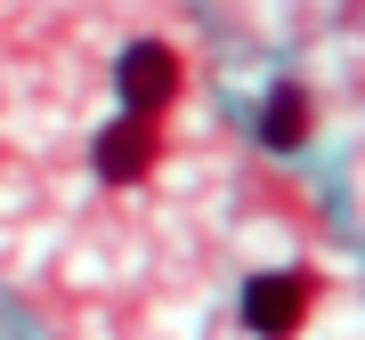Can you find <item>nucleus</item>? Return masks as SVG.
I'll use <instances>...</instances> for the list:
<instances>
[{
	"label": "nucleus",
	"instance_id": "obj_1",
	"mask_svg": "<svg viewBox=\"0 0 365 340\" xmlns=\"http://www.w3.org/2000/svg\"><path fill=\"white\" fill-rule=\"evenodd\" d=\"M179 81H187V65H179V49H170V41H130V49H122V65H114L122 114H138V122H155L163 105L179 97Z\"/></svg>",
	"mask_w": 365,
	"mask_h": 340
},
{
	"label": "nucleus",
	"instance_id": "obj_2",
	"mask_svg": "<svg viewBox=\"0 0 365 340\" xmlns=\"http://www.w3.org/2000/svg\"><path fill=\"white\" fill-rule=\"evenodd\" d=\"M309 308H317V284L300 267H268V275L244 284V324L260 340H292L300 324H309Z\"/></svg>",
	"mask_w": 365,
	"mask_h": 340
},
{
	"label": "nucleus",
	"instance_id": "obj_3",
	"mask_svg": "<svg viewBox=\"0 0 365 340\" xmlns=\"http://www.w3.org/2000/svg\"><path fill=\"white\" fill-rule=\"evenodd\" d=\"M146 162H155V122H138V114L106 122V138H98V179L122 186V179H138Z\"/></svg>",
	"mask_w": 365,
	"mask_h": 340
},
{
	"label": "nucleus",
	"instance_id": "obj_4",
	"mask_svg": "<svg viewBox=\"0 0 365 340\" xmlns=\"http://www.w3.org/2000/svg\"><path fill=\"white\" fill-rule=\"evenodd\" d=\"M309 130H317V105H309V90H276V97L260 105V138L276 146V154L309 146Z\"/></svg>",
	"mask_w": 365,
	"mask_h": 340
}]
</instances>
